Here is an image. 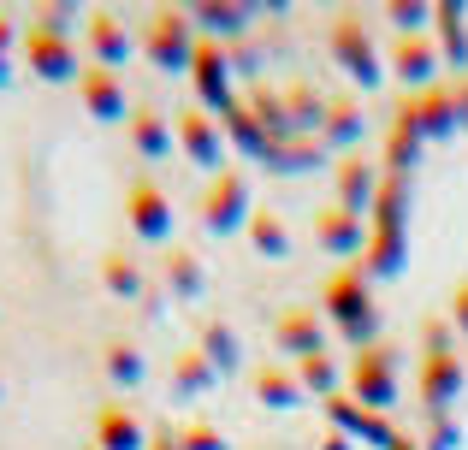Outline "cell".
I'll return each mask as SVG.
<instances>
[{"label": "cell", "mask_w": 468, "mask_h": 450, "mask_svg": "<svg viewBox=\"0 0 468 450\" xmlns=\"http://www.w3.org/2000/svg\"><path fill=\"white\" fill-rule=\"evenodd\" d=\"M320 314H326V326H338L344 344L356 350L379 344V302H374V278L362 267H332L326 285H320Z\"/></svg>", "instance_id": "cell-1"}, {"label": "cell", "mask_w": 468, "mask_h": 450, "mask_svg": "<svg viewBox=\"0 0 468 450\" xmlns=\"http://www.w3.org/2000/svg\"><path fill=\"white\" fill-rule=\"evenodd\" d=\"M427 415H451V403L463 397V356L451 344V320H427L421 326V368H415Z\"/></svg>", "instance_id": "cell-2"}, {"label": "cell", "mask_w": 468, "mask_h": 450, "mask_svg": "<svg viewBox=\"0 0 468 450\" xmlns=\"http://www.w3.org/2000/svg\"><path fill=\"white\" fill-rule=\"evenodd\" d=\"M326 47H332V59H338V71H350L356 89H379V83H386V66H379L374 30H367V18H362L356 6L332 12V24H326Z\"/></svg>", "instance_id": "cell-3"}, {"label": "cell", "mask_w": 468, "mask_h": 450, "mask_svg": "<svg viewBox=\"0 0 468 450\" xmlns=\"http://www.w3.org/2000/svg\"><path fill=\"white\" fill-rule=\"evenodd\" d=\"M398 361H403V350L391 344V338L356 350V361H350V397L367 409V415H391V409H398Z\"/></svg>", "instance_id": "cell-4"}, {"label": "cell", "mask_w": 468, "mask_h": 450, "mask_svg": "<svg viewBox=\"0 0 468 450\" xmlns=\"http://www.w3.org/2000/svg\"><path fill=\"white\" fill-rule=\"evenodd\" d=\"M143 54H149V66H160V71H190V54H196L190 6H154L149 24H143Z\"/></svg>", "instance_id": "cell-5"}, {"label": "cell", "mask_w": 468, "mask_h": 450, "mask_svg": "<svg viewBox=\"0 0 468 450\" xmlns=\"http://www.w3.org/2000/svg\"><path fill=\"white\" fill-rule=\"evenodd\" d=\"M172 137H178V154L184 161H196V166H207V173H226V125H219V113H207V107H178L172 113Z\"/></svg>", "instance_id": "cell-6"}, {"label": "cell", "mask_w": 468, "mask_h": 450, "mask_svg": "<svg viewBox=\"0 0 468 450\" xmlns=\"http://www.w3.org/2000/svg\"><path fill=\"white\" fill-rule=\"evenodd\" d=\"M24 66L42 83H78L90 59H83L78 36H54V30H42V24H30V30H24Z\"/></svg>", "instance_id": "cell-7"}, {"label": "cell", "mask_w": 468, "mask_h": 450, "mask_svg": "<svg viewBox=\"0 0 468 450\" xmlns=\"http://www.w3.org/2000/svg\"><path fill=\"white\" fill-rule=\"evenodd\" d=\"M190 89H196V107L207 113H226L238 95H231V47L214 42V36H196V54H190Z\"/></svg>", "instance_id": "cell-8"}, {"label": "cell", "mask_w": 468, "mask_h": 450, "mask_svg": "<svg viewBox=\"0 0 468 450\" xmlns=\"http://www.w3.org/2000/svg\"><path fill=\"white\" fill-rule=\"evenodd\" d=\"M255 214V196H250V173H238V166H226V173L207 184L202 196V225L214 231V237H231V231H243Z\"/></svg>", "instance_id": "cell-9"}, {"label": "cell", "mask_w": 468, "mask_h": 450, "mask_svg": "<svg viewBox=\"0 0 468 450\" xmlns=\"http://www.w3.org/2000/svg\"><path fill=\"white\" fill-rule=\"evenodd\" d=\"M125 225H131V237H143V243H166L172 237V196H166L160 178L137 173L125 184Z\"/></svg>", "instance_id": "cell-10"}, {"label": "cell", "mask_w": 468, "mask_h": 450, "mask_svg": "<svg viewBox=\"0 0 468 450\" xmlns=\"http://www.w3.org/2000/svg\"><path fill=\"white\" fill-rule=\"evenodd\" d=\"M83 54H90V66H101V71H119L131 54H137V42H131V24L119 18L113 6H95V12H83Z\"/></svg>", "instance_id": "cell-11"}, {"label": "cell", "mask_w": 468, "mask_h": 450, "mask_svg": "<svg viewBox=\"0 0 468 450\" xmlns=\"http://www.w3.org/2000/svg\"><path fill=\"white\" fill-rule=\"evenodd\" d=\"M403 119L421 131V142H445V137H457V131H463V119H457V83L439 78L433 89L410 95V101H403Z\"/></svg>", "instance_id": "cell-12"}, {"label": "cell", "mask_w": 468, "mask_h": 450, "mask_svg": "<svg viewBox=\"0 0 468 450\" xmlns=\"http://www.w3.org/2000/svg\"><path fill=\"white\" fill-rule=\"evenodd\" d=\"M326 314L320 309H279L273 314V344H279V356H291V361H309V356H326Z\"/></svg>", "instance_id": "cell-13"}, {"label": "cell", "mask_w": 468, "mask_h": 450, "mask_svg": "<svg viewBox=\"0 0 468 450\" xmlns=\"http://www.w3.org/2000/svg\"><path fill=\"white\" fill-rule=\"evenodd\" d=\"M314 243L326 255H338L344 267H362V249H367V220L350 208H338V202H326V208L314 214Z\"/></svg>", "instance_id": "cell-14"}, {"label": "cell", "mask_w": 468, "mask_h": 450, "mask_svg": "<svg viewBox=\"0 0 468 450\" xmlns=\"http://www.w3.org/2000/svg\"><path fill=\"white\" fill-rule=\"evenodd\" d=\"M391 78H398L410 95L433 89V83L445 78V59H439V42H433V36H403V42L391 47Z\"/></svg>", "instance_id": "cell-15"}, {"label": "cell", "mask_w": 468, "mask_h": 450, "mask_svg": "<svg viewBox=\"0 0 468 450\" xmlns=\"http://www.w3.org/2000/svg\"><path fill=\"white\" fill-rule=\"evenodd\" d=\"M78 101H83V113L101 119V125H131V95H125V83H119V71L83 66V78H78Z\"/></svg>", "instance_id": "cell-16"}, {"label": "cell", "mask_w": 468, "mask_h": 450, "mask_svg": "<svg viewBox=\"0 0 468 450\" xmlns=\"http://www.w3.org/2000/svg\"><path fill=\"white\" fill-rule=\"evenodd\" d=\"M379 178H386V173H379L362 149H356V154H338V166H332V190H338V196H332V202L367 220V208H374V196H379Z\"/></svg>", "instance_id": "cell-17"}, {"label": "cell", "mask_w": 468, "mask_h": 450, "mask_svg": "<svg viewBox=\"0 0 468 450\" xmlns=\"http://www.w3.org/2000/svg\"><path fill=\"white\" fill-rule=\"evenodd\" d=\"M367 137V113L356 95H326V119H320V142L332 154H356V142Z\"/></svg>", "instance_id": "cell-18"}, {"label": "cell", "mask_w": 468, "mask_h": 450, "mask_svg": "<svg viewBox=\"0 0 468 450\" xmlns=\"http://www.w3.org/2000/svg\"><path fill=\"white\" fill-rule=\"evenodd\" d=\"M403 267H410V237H403V225H374V220H367L362 273L367 278H398Z\"/></svg>", "instance_id": "cell-19"}, {"label": "cell", "mask_w": 468, "mask_h": 450, "mask_svg": "<svg viewBox=\"0 0 468 450\" xmlns=\"http://www.w3.org/2000/svg\"><path fill=\"white\" fill-rule=\"evenodd\" d=\"M433 42H439L445 71L468 78V12L457 6V0H433Z\"/></svg>", "instance_id": "cell-20"}, {"label": "cell", "mask_w": 468, "mask_h": 450, "mask_svg": "<svg viewBox=\"0 0 468 450\" xmlns=\"http://www.w3.org/2000/svg\"><path fill=\"white\" fill-rule=\"evenodd\" d=\"M190 18H196V36H214V42H243L250 36V18L255 12L243 6V0H196L190 6Z\"/></svg>", "instance_id": "cell-21"}, {"label": "cell", "mask_w": 468, "mask_h": 450, "mask_svg": "<svg viewBox=\"0 0 468 450\" xmlns=\"http://www.w3.org/2000/svg\"><path fill=\"white\" fill-rule=\"evenodd\" d=\"M326 427L332 433H344V439H367V445H386V433H391V421L386 415H367L362 403H356L350 392H338V397H326Z\"/></svg>", "instance_id": "cell-22"}, {"label": "cell", "mask_w": 468, "mask_h": 450, "mask_svg": "<svg viewBox=\"0 0 468 450\" xmlns=\"http://www.w3.org/2000/svg\"><path fill=\"white\" fill-rule=\"evenodd\" d=\"M255 403L285 415V409H303V403H309V392H303L297 368H285V361H267V368H255Z\"/></svg>", "instance_id": "cell-23"}, {"label": "cell", "mask_w": 468, "mask_h": 450, "mask_svg": "<svg viewBox=\"0 0 468 450\" xmlns=\"http://www.w3.org/2000/svg\"><path fill=\"white\" fill-rule=\"evenodd\" d=\"M219 125H226V142H231V149H243L250 161H261V154L273 149V131H267L261 119H255V107L243 101V95L226 107V113H219Z\"/></svg>", "instance_id": "cell-24"}, {"label": "cell", "mask_w": 468, "mask_h": 450, "mask_svg": "<svg viewBox=\"0 0 468 450\" xmlns=\"http://www.w3.org/2000/svg\"><path fill=\"white\" fill-rule=\"evenodd\" d=\"M131 149L143 154V161H166V154H178V137H172V113H154V107H143V113H131Z\"/></svg>", "instance_id": "cell-25"}, {"label": "cell", "mask_w": 468, "mask_h": 450, "mask_svg": "<svg viewBox=\"0 0 468 450\" xmlns=\"http://www.w3.org/2000/svg\"><path fill=\"white\" fill-rule=\"evenodd\" d=\"M285 137H320V119H326V95L314 83H285Z\"/></svg>", "instance_id": "cell-26"}, {"label": "cell", "mask_w": 468, "mask_h": 450, "mask_svg": "<svg viewBox=\"0 0 468 450\" xmlns=\"http://www.w3.org/2000/svg\"><path fill=\"white\" fill-rule=\"evenodd\" d=\"M95 450H149L143 439V421L119 403H101L95 409Z\"/></svg>", "instance_id": "cell-27"}, {"label": "cell", "mask_w": 468, "mask_h": 450, "mask_svg": "<svg viewBox=\"0 0 468 450\" xmlns=\"http://www.w3.org/2000/svg\"><path fill=\"white\" fill-rule=\"evenodd\" d=\"M101 290L119 297V302H137V297H149V273H143V261H131L125 249H107L101 255Z\"/></svg>", "instance_id": "cell-28"}, {"label": "cell", "mask_w": 468, "mask_h": 450, "mask_svg": "<svg viewBox=\"0 0 468 450\" xmlns=\"http://www.w3.org/2000/svg\"><path fill=\"white\" fill-rule=\"evenodd\" d=\"M101 373L119 385V392H137V385L149 380V356H143L131 338H107V350H101Z\"/></svg>", "instance_id": "cell-29"}, {"label": "cell", "mask_w": 468, "mask_h": 450, "mask_svg": "<svg viewBox=\"0 0 468 450\" xmlns=\"http://www.w3.org/2000/svg\"><path fill=\"white\" fill-rule=\"evenodd\" d=\"M214 385H219V373H214V361H207L196 344L172 356V397H178V403H190V397L214 392Z\"/></svg>", "instance_id": "cell-30"}, {"label": "cell", "mask_w": 468, "mask_h": 450, "mask_svg": "<svg viewBox=\"0 0 468 450\" xmlns=\"http://www.w3.org/2000/svg\"><path fill=\"white\" fill-rule=\"evenodd\" d=\"M243 237H250V249L261 255V261H291V225L279 220V208H255L250 225H243Z\"/></svg>", "instance_id": "cell-31"}, {"label": "cell", "mask_w": 468, "mask_h": 450, "mask_svg": "<svg viewBox=\"0 0 468 450\" xmlns=\"http://www.w3.org/2000/svg\"><path fill=\"white\" fill-rule=\"evenodd\" d=\"M326 154H332V149H326L320 137H273V149H267L261 161L273 166V173H314Z\"/></svg>", "instance_id": "cell-32"}, {"label": "cell", "mask_w": 468, "mask_h": 450, "mask_svg": "<svg viewBox=\"0 0 468 450\" xmlns=\"http://www.w3.org/2000/svg\"><path fill=\"white\" fill-rule=\"evenodd\" d=\"M196 350H202V356L214 361V373H219V380L243 368V344H238V332H231L226 320H202V332H196Z\"/></svg>", "instance_id": "cell-33"}, {"label": "cell", "mask_w": 468, "mask_h": 450, "mask_svg": "<svg viewBox=\"0 0 468 450\" xmlns=\"http://www.w3.org/2000/svg\"><path fill=\"white\" fill-rule=\"evenodd\" d=\"M367 220H374V225H403V231H410V178H398V173L379 178V196H374V208H367Z\"/></svg>", "instance_id": "cell-34"}, {"label": "cell", "mask_w": 468, "mask_h": 450, "mask_svg": "<svg viewBox=\"0 0 468 450\" xmlns=\"http://www.w3.org/2000/svg\"><path fill=\"white\" fill-rule=\"evenodd\" d=\"M421 149H427V142H421V131H415L410 119L398 113V119H391V131H386V173L410 178V166L421 161Z\"/></svg>", "instance_id": "cell-35"}, {"label": "cell", "mask_w": 468, "mask_h": 450, "mask_svg": "<svg viewBox=\"0 0 468 450\" xmlns=\"http://www.w3.org/2000/svg\"><path fill=\"white\" fill-rule=\"evenodd\" d=\"M160 267H166V290H172L178 302H196V297L207 290V273H202V261H196L190 249H172Z\"/></svg>", "instance_id": "cell-36"}, {"label": "cell", "mask_w": 468, "mask_h": 450, "mask_svg": "<svg viewBox=\"0 0 468 450\" xmlns=\"http://www.w3.org/2000/svg\"><path fill=\"white\" fill-rule=\"evenodd\" d=\"M386 24H398L403 36H433V0H386Z\"/></svg>", "instance_id": "cell-37"}, {"label": "cell", "mask_w": 468, "mask_h": 450, "mask_svg": "<svg viewBox=\"0 0 468 450\" xmlns=\"http://www.w3.org/2000/svg\"><path fill=\"white\" fill-rule=\"evenodd\" d=\"M297 368V380H303V392L309 397H338V356H309V361H291Z\"/></svg>", "instance_id": "cell-38"}, {"label": "cell", "mask_w": 468, "mask_h": 450, "mask_svg": "<svg viewBox=\"0 0 468 450\" xmlns=\"http://www.w3.org/2000/svg\"><path fill=\"white\" fill-rule=\"evenodd\" d=\"M178 450H231V439L207 415H196V421H184V427H178Z\"/></svg>", "instance_id": "cell-39"}, {"label": "cell", "mask_w": 468, "mask_h": 450, "mask_svg": "<svg viewBox=\"0 0 468 450\" xmlns=\"http://www.w3.org/2000/svg\"><path fill=\"white\" fill-rule=\"evenodd\" d=\"M30 24H42V30H54V36H71L78 30V6H36Z\"/></svg>", "instance_id": "cell-40"}, {"label": "cell", "mask_w": 468, "mask_h": 450, "mask_svg": "<svg viewBox=\"0 0 468 450\" xmlns=\"http://www.w3.org/2000/svg\"><path fill=\"white\" fill-rule=\"evenodd\" d=\"M451 445H457V421H451V415H433V433H427L421 450H451Z\"/></svg>", "instance_id": "cell-41"}, {"label": "cell", "mask_w": 468, "mask_h": 450, "mask_svg": "<svg viewBox=\"0 0 468 450\" xmlns=\"http://www.w3.org/2000/svg\"><path fill=\"white\" fill-rule=\"evenodd\" d=\"M451 332H463L468 338V278L457 290H451Z\"/></svg>", "instance_id": "cell-42"}, {"label": "cell", "mask_w": 468, "mask_h": 450, "mask_svg": "<svg viewBox=\"0 0 468 450\" xmlns=\"http://www.w3.org/2000/svg\"><path fill=\"white\" fill-rule=\"evenodd\" d=\"M6 59H12V18L0 12V83H6Z\"/></svg>", "instance_id": "cell-43"}, {"label": "cell", "mask_w": 468, "mask_h": 450, "mask_svg": "<svg viewBox=\"0 0 468 450\" xmlns=\"http://www.w3.org/2000/svg\"><path fill=\"white\" fill-rule=\"evenodd\" d=\"M379 450H421V445H415V439H410L403 427H391V433H386V445H379Z\"/></svg>", "instance_id": "cell-44"}, {"label": "cell", "mask_w": 468, "mask_h": 450, "mask_svg": "<svg viewBox=\"0 0 468 450\" xmlns=\"http://www.w3.org/2000/svg\"><path fill=\"white\" fill-rule=\"evenodd\" d=\"M457 83V119H463V131H468V78H451Z\"/></svg>", "instance_id": "cell-45"}, {"label": "cell", "mask_w": 468, "mask_h": 450, "mask_svg": "<svg viewBox=\"0 0 468 450\" xmlns=\"http://www.w3.org/2000/svg\"><path fill=\"white\" fill-rule=\"evenodd\" d=\"M320 450H356V439H344V433L326 427V439H320Z\"/></svg>", "instance_id": "cell-46"}, {"label": "cell", "mask_w": 468, "mask_h": 450, "mask_svg": "<svg viewBox=\"0 0 468 450\" xmlns=\"http://www.w3.org/2000/svg\"><path fill=\"white\" fill-rule=\"evenodd\" d=\"M149 450H178V433H154V439H149Z\"/></svg>", "instance_id": "cell-47"}, {"label": "cell", "mask_w": 468, "mask_h": 450, "mask_svg": "<svg viewBox=\"0 0 468 450\" xmlns=\"http://www.w3.org/2000/svg\"><path fill=\"white\" fill-rule=\"evenodd\" d=\"M83 450H95V445H83Z\"/></svg>", "instance_id": "cell-48"}]
</instances>
